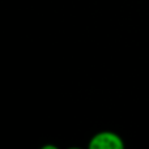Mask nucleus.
Here are the masks:
<instances>
[{
  "label": "nucleus",
  "instance_id": "f257e3e1",
  "mask_svg": "<svg viewBox=\"0 0 149 149\" xmlns=\"http://www.w3.org/2000/svg\"><path fill=\"white\" fill-rule=\"evenodd\" d=\"M90 149H123L124 141L118 134L111 131H102L95 134L89 140Z\"/></svg>",
  "mask_w": 149,
  "mask_h": 149
}]
</instances>
